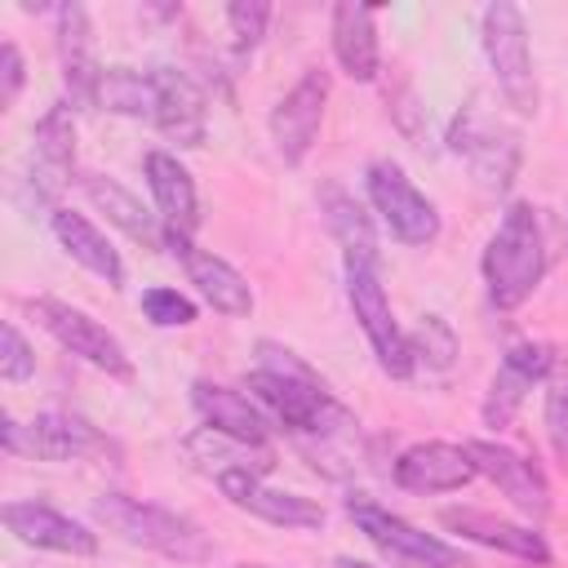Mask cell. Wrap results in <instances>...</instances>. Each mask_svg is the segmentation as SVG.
Instances as JSON below:
<instances>
[{"label":"cell","instance_id":"6da1fadb","mask_svg":"<svg viewBox=\"0 0 568 568\" xmlns=\"http://www.w3.org/2000/svg\"><path fill=\"white\" fill-rule=\"evenodd\" d=\"M244 390H253V399L280 422V430L311 435L320 444L359 435V417L284 342H271V337L257 342V364H253V373H244Z\"/></svg>","mask_w":568,"mask_h":568},{"label":"cell","instance_id":"7a4b0ae2","mask_svg":"<svg viewBox=\"0 0 568 568\" xmlns=\"http://www.w3.org/2000/svg\"><path fill=\"white\" fill-rule=\"evenodd\" d=\"M479 271H484V293L497 311H519L537 293V284L546 275V235H541V217L528 200L506 204V213L497 217V226L484 244Z\"/></svg>","mask_w":568,"mask_h":568},{"label":"cell","instance_id":"3957f363","mask_svg":"<svg viewBox=\"0 0 568 568\" xmlns=\"http://www.w3.org/2000/svg\"><path fill=\"white\" fill-rule=\"evenodd\" d=\"M89 510L106 532H115L120 541L142 546L151 555H164L178 564H209L213 559V541L204 537V528L191 515L169 510L160 501H142L129 493H98Z\"/></svg>","mask_w":568,"mask_h":568},{"label":"cell","instance_id":"277c9868","mask_svg":"<svg viewBox=\"0 0 568 568\" xmlns=\"http://www.w3.org/2000/svg\"><path fill=\"white\" fill-rule=\"evenodd\" d=\"M479 44H484V58H488V71L497 80L501 102L515 115H537L541 89H537V71H532L524 9L510 4V0H493L479 13Z\"/></svg>","mask_w":568,"mask_h":568},{"label":"cell","instance_id":"5b68a950","mask_svg":"<svg viewBox=\"0 0 568 568\" xmlns=\"http://www.w3.org/2000/svg\"><path fill=\"white\" fill-rule=\"evenodd\" d=\"M0 444L9 457L27 453L36 462H84V457H120L115 439H106L84 413L71 408H44L31 417V426H18L13 413L0 417Z\"/></svg>","mask_w":568,"mask_h":568},{"label":"cell","instance_id":"8992f818","mask_svg":"<svg viewBox=\"0 0 568 568\" xmlns=\"http://www.w3.org/2000/svg\"><path fill=\"white\" fill-rule=\"evenodd\" d=\"M448 151L462 155V160L470 164L475 182H479L484 191H493V195L510 191V182H515V173H519V160H524L519 133H515L506 120L488 115L479 102H466V106L453 115V124H448Z\"/></svg>","mask_w":568,"mask_h":568},{"label":"cell","instance_id":"52a82bcc","mask_svg":"<svg viewBox=\"0 0 568 568\" xmlns=\"http://www.w3.org/2000/svg\"><path fill=\"white\" fill-rule=\"evenodd\" d=\"M27 315H31L62 351H71L75 359H84L89 368H98V373H106V377H115V382H133V359H129L124 342H120L106 324H98L89 311L62 302V297L40 293V297H27Z\"/></svg>","mask_w":568,"mask_h":568},{"label":"cell","instance_id":"ba28073f","mask_svg":"<svg viewBox=\"0 0 568 568\" xmlns=\"http://www.w3.org/2000/svg\"><path fill=\"white\" fill-rule=\"evenodd\" d=\"M364 195L373 204V213L382 217V226L408 244V248H430L444 231L439 222V209L430 195L417 191V182L404 173V164L395 160H373L364 169Z\"/></svg>","mask_w":568,"mask_h":568},{"label":"cell","instance_id":"9c48e42d","mask_svg":"<svg viewBox=\"0 0 568 568\" xmlns=\"http://www.w3.org/2000/svg\"><path fill=\"white\" fill-rule=\"evenodd\" d=\"M346 266V302L355 311V324L364 328L368 337V351L377 359V368L395 382L413 377V346H408V333L399 328L395 311H390V297L382 288V275L373 266H359V262H342Z\"/></svg>","mask_w":568,"mask_h":568},{"label":"cell","instance_id":"30bf717a","mask_svg":"<svg viewBox=\"0 0 568 568\" xmlns=\"http://www.w3.org/2000/svg\"><path fill=\"white\" fill-rule=\"evenodd\" d=\"M346 515L355 524V532H364L382 555L399 559V564H413V568H470V559L448 546L444 537L408 524L404 515L377 506L373 497H346Z\"/></svg>","mask_w":568,"mask_h":568},{"label":"cell","instance_id":"8fae6325","mask_svg":"<svg viewBox=\"0 0 568 568\" xmlns=\"http://www.w3.org/2000/svg\"><path fill=\"white\" fill-rule=\"evenodd\" d=\"M328 89H333V80H328V71L324 67H306L297 80H293V89L271 106V142H275V155L288 164V169H297L306 155H311V146H315V138H320V124H324V106H328Z\"/></svg>","mask_w":568,"mask_h":568},{"label":"cell","instance_id":"7c38bea8","mask_svg":"<svg viewBox=\"0 0 568 568\" xmlns=\"http://www.w3.org/2000/svg\"><path fill=\"white\" fill-rule=\"evenodd\" d=\"M466 453L475 462V475H484L528 524H541L550 515V484L532 457L501 439H466Z\"/></svg>","mask_w":568,"mask_h":568},{"label":"cell","instance_id":"4fadbf2b","mask_svg":"<svg viewBox=\"0 0 568 568\" xmlns=\"http://www.w3.org/2000/svg\"><path fill=\"white\" fill-rule=\"evenodd\" d=\"M71 173H75V106L53 102V106H44V115L36 120V133H31L27 191L36 195V204H44L53 213Z\"/></svg>","mask_w":568,"mask_h":568},{"label":"cell","instance_id":"5bb4252c","mask_svg":"<svg viewBox=\"0 0 568 568\" xmlns=\"http://www.w3.org/2000/svg\"><path fill=\"white\" fill-rule=\"evenodd\" d=\"M164 248L178 257V266L195 284V293L217 315H226V320H248L253 315V288L226 257H217L213 248H200L186 231H164Z\"/></svg>","mask_w":568,"mask_h":568},{"label":"cell","instance_id":"9a60e30c","mask_svg":"<svg viewBox=\"0 0 568 568\" xmlns=\"http://www.w3.org/2000/svg\"><path fill=\"white\" fill-rule=\"evenodd\" d=\"M0 519H4V528H9L22 546L49 550V555L93 559V555H98V546H102V541H98V532H93L84 519L67 515V510H58V506H49V501H36V497L4 501V506H0Z\"/></svg>","mask_w":568,"mask_h":568},{"label":"cell","instance_id":"2e32d148","mask_svg":"<svg viewBox=\"0 0 568 568\" xmlns=\"http://www.w3.org/2000/svg\"><path fill=\"white\" fill-rule=\"evenodd\" d=\"M550 368H555V351H550L546 342H515V346H506V355L497 359V373H493V382H488L484 408H479L484 426L506 430V426L519 417L528 390H532V386H546Z\"/></svg>","mask_w":568,"mask_h":568},{"label":"cell","instance_id":"e0dca14e","mask_svg":"<svg viewBox=\"0 0 568 568\" xmlns=\"http://www.w3.org/2000/svg\"><path fill=\"white\" fill-rule=\"evenodd\" d=\"M213 484L222 488V497L235 510H244L262 524H275L288 532H315L328 524V510L315 497H302L293 488H275V484H266V475H222Z\"/></svg>","mask_w":568,"mask_h":568},{"label":"cell","instance_id":"ac0fdd59","mask_svg":"<svg viewBox=\"0 0 568 568\" xmlns=\"http://www.w3.org/2000/svg\"><path fill=\"white\" fill-rule=\"evenodd\" d=\"M53 44H58V67H62V89L75 111L98 106V84H102V62L93 49V27L84 4H58L53 9Z\"/></svg>","mask_w":568,"mask_h":568},{"label":"cell","instance_id":"d6986e66","mask_svg":"<svg viewBox=\"0 0 568 568\" xmlns=\"http://www.w3.org/2000/svg\"><path fill=\"white\" fill-rule=\"evenodd\" d=\"M390 479L404 493L417 497H439V493H462L475 475V462L466 453V444H448V439H422L408 444L395 462H390Z\"/></svg>","mask_w":568,"mask_h":568},{"label":"cell","instance_id":"ffe728a7","mask_svg":"<svg viewBox=\"0 0 568 568\" xmlns=\"http://www.w3.org/2000/svg\"><path fill=\"white\" fill-rule=\"evenodd\" d=\"M439 524L484 550H497V555H510L524 564H550V546L532 524H515V519H501V515L475 510V506H444Z\"/></svg>","mask_w":568,"mask_h":568},{"label":"cell","instance_id":"44dd1931","mask_svg":"<svg viewBox=\"0 0 568 568\" xmlns=\"http://www.w3.org/2000/svg\"><path fill=\"white\" fill-rule=\"evenodd\" d=\"M151 84H155V129L178 146V151H191V146H204V133H209V106H204V89L178 71V67H155L151 71Z\"/></svg>","mask_w":568,"mask_h":568},{"label":"cell","instance_id":"7402d4cb","mask_svg":"<svg viewBox=\"0 0 568 568\" xmlns=\"http://www.w3.org/2000/svg\"><path fill=\"white\" fill-rule=\"evenodd\" d=\"M315 204H320V217L328 226V235L337 240L342 248V262H359V266H382V240H377V226H373V213L355 200V191H346L342 182L324 178L315 186Z\"/></svg>","mask_w":568,"mask_h":568},{"label":"cell","instance_id":"603a6c76","mask_svg":"<svg viewBox=\"0 0 568 568\" xmlns=\"http://www.w3.org/2000/svg\"><path fill=\"white\" fill-rule=\"evenodd\" d=\"M191 404L204 417V426L226 430V435H240V439H253V444H271V435L280 426L253 395L231 390V386L209 382V377H195L191 382Z\"/></svg>","mask_w":568,"mask_h":568},{"label":"cell","instance_id":"cb8c5ba5","mask_svg":"<svg viewBox=\"0 0 568 568\" xmlns=\"http://www.w3.org/2000/svg\"><path fill=\"white\" fill-rule=\"evenodd\" d=\"M333 31V58L355 84H373L382 71V44H377V13L351 0H337L328 13Z\"/></svg>","mask_w":568,"mask_h":568},{"label":"cell","instance_id":"d4e9b609","mask_svg":"<svg viewBox=\"0 0 568 568\" xmlns=\"http://www.w3.org/2000/svg\"><path fill=\"white\" fill-rule=\"evenodd\" d=\"M182 453L191 457L195 470H204L213 479H222V475H266L275 466L271 444H253V439H240V435H226V430H213V426H195L182 439Z\"/></svg>","mask_w":568,"mask_h":568},{"label":"cell","instance_id":"484cf974","mask_svg":"<svg viewBox=\"0 0 568 568\" xmlns=\"http://www.w3.org/2000/svg\"><path fill=\"white\" fill-rule=\"evenodd\" d=\"M49 231H53V240L62 244V253H67L75 266H84L89 275H98V280L111 284V288L124 284V257H120V248H115V244L106 240V231H98L84 213L58 204V209L49 213Z\"/></svg>","mask_w":568,"mask_h":568},{"label":"cell","instance_id":"4316f807","mask_svg":"<svg viewBox=\"0 0 568 568\" xmlns=\"http://www.w3.org/2000/svg\"><path fill=\"white\" fill-rule=\"evenodd\" d=\"M142 173H146V186H151V200H155V217L164 222V231H186L191 235L195 222H200V195H195L191 169L173 151H146Z\"/></svg>","mask_w":568,"mask_h":568},{"label":"cell","instance_id":"83f0119b","mask_svg":"<svg viewBox=\"0 0 568 568\" xmlns=\"http://www.w3.org/2000/svg\"><path fill=\"white\" fill-rule=\"evenodd\" d=\"M84 195H89V204L115 226V231H124L133 244H142V248H160L164 244V222L124 186V182H115V178H106V173H84Z\"/></svg>","mask_w":568,"mask_h":568},{"label":"cell","instance_id":"f1b7e54d","mask_svg":"<svg viewBox=\"0 0 568 568\" xmlns=\"http://www.w3.org/2000/svg\"><path fill=\"white\" fill-rule=\"evenodd\" d=\"M98 106L115 111V115H133V120H155V84L151 71H133V67H106L102 84H98Z\"/></svg>","mask_w":568,"mask_h":568},{"label":"cell","instance_id":"f546056e","mask_svg":"<svg viewBox=\"0 0 568 568\" xmlns=\"http://www.w3.org/2000/svg\"><path fill=\"white\" fill-rule=\"evenodd\" d=\"M541 422H546V444H550L555 462L568 470V364L564 359H555V368L546 377Z\"/></svg>","mask_w":568,"mask_h":568},{"label":"cell","instance_id":"4dcf8cb0","mask_svg":"<svg viewBox=\"0 0 568 568\" xmlns=\"http://www.w3.org/2000/svg\"><path fill=\"white\" fill-rule=\"evenodd\" d=\"M408 346H413V364H426L430 373H444L457 359V333L444 315H426L408 337Z\"/></svg>","mask_w":568,"mask_h":568},{"label":"cell","instance_id":"1f68e13d","mask_svg":"<svg viewBox=\"0 0 568 568\" xmlns=\"http://www.w3.org/2000/svg\"><path fill=\"white\" fill-rule=\"evenodd\" d=\"M226 27H231L235 53L248 58L271 27V4L266 0H235V4H226Z\"/></svg>","mask_w":568,"mask_h":568},{"label":"cell","instance_id":"d6a6232c","mask_svg":"<svg viewBox=\"0 0 568 568\" xmlns=\"http://www.w3.org/2000/svg\"><path fill=\"white\" fill-rule=\"evenodd\" d=\"M142 315L155 328H186V324H195V302L178 288L151 284V288H142Z\"/></svg>","mask_w":568,"mask_h":568},{"label":"cell","instance_id":"836d02e7","mask_svg":"<svg viewBox=\"0 0 568 568\" xmlns=\"http://www.w3.org/2000/svg\"><path fill=\"white\" fill-rule=\"evenodd\" d=\"M0 377H4L9 386L36 377V351H31V342L22 337V328H18L13 320L0 324Z\"/></svg>","mask_w":568,"mask_h":568},{"label":"cell","instance_id":"e575fe53","mask_svg":"<svg viewBox=\"0 0 568 568\" xmlns=\"http://www.w3.org/2000/svg\"><path fill=\"white\" fill-rule=\"evenodd\" d=\"M27 84V62L13 40H0V106H13Z\"/></svg>","mask_w":568,"mask_h":568},{"label":"cell","instance_id":"d590c367","mask_svg":"<svg viewBox=\"0 0 568 568\" xmlns=\"http://www.w3.org/2000/svg\"><path fill=\"white\" fill-rule=\"evenodd\" d=\"M386 106H390V115H395V124H399V133L404 138H422V106H417V98H413V89L408 84H399V93H390L386 98Z\"/></svg>","mask_w":568,"mask_h":568},{"label":"cell","instance_id":"8d00e7d4","mask_svg":"<svg viewBox=\"0 0 568 568\" xmlns=\"http://www.w3.org/2000/svg\"><path fill=\"white\" fill-rule=\"evenodd\" d=\"M333 568H373V564H364V559H355V555H337Z\"/></svg>","mask_w":568,"mask_h":568},{"label":"cell","instance_id":"74e56055","mask_svg":"<svg viewBox=\"0 0 568 568\" xmlns=\"http://www.w3.org/2000/svg\"><path fill=\"white\" fill-rule=\"evenodd\" d=\"M235 568H271V564H235Z\"/></svg>","mask_w":568,"mask_h":568}]
</instances>
